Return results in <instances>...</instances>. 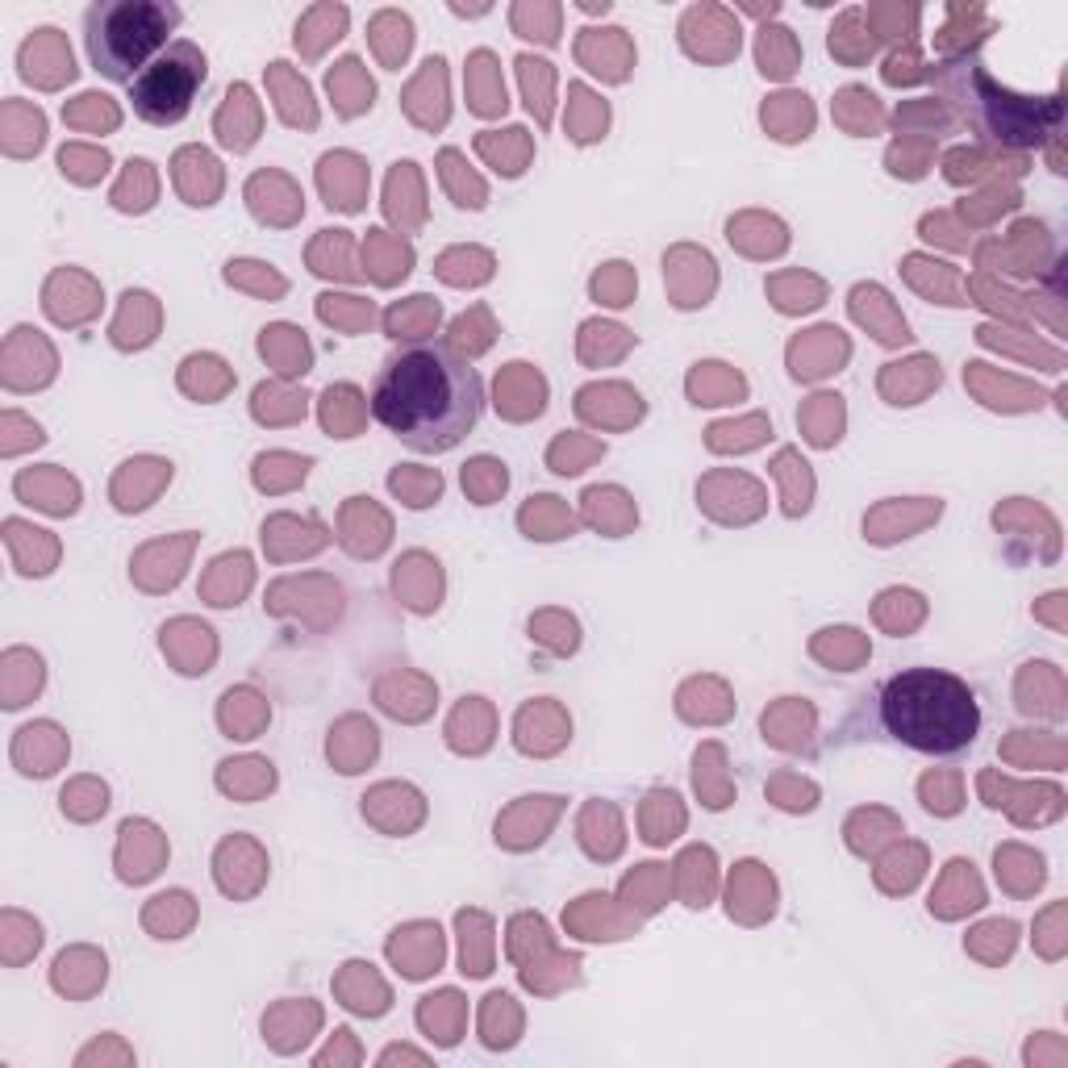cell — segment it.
<instances>
[{"instance_id": "6da1fadb", "label": "cell", "mask_w": 1068, "mask_h": 1068, "mask_svg": "<svg viewBox=\"0 0 1068 1068\" xmlns=\"http://www.w3.org/2000/svg\"><path fill=\"white\" fill-rule=\"evenodd\" d=\"M480 405V376L443 342L401 347L372 384V417L413 451H451L476 426Z\"/></svg>"}, {"instance_id": "7a4b0ae2", "label": "cell", "mask_w": 1068, "mask_h": 1068, "mask_svg": "<svg viewBox=\"0 0 1068 1068\" xmlns=\"http://www.w3.org/2000/svg\"><path fill=\"white\" fill-rule=\"evenodd\" d=\"M881 718L898 743L927 755H956L981 731L973 689L939 668H910L893 676L881 694Z\"/></svg>"}, {"instance_id": "3957f363", "label": "cell", "mask_w": 1068, "mask_h": 1068, "mask_svg": "<svg viewBox=\"0 0 1068 1068\" xmlns=\"http://www.w3.org/2000/svg\"><path fill=\"white\" fill-rule=\"evenodd\" d=\"M176 25L180 9L163 0H101L88 9V59L105 80L134 84Z\"/></svg>"}, {"instance_id": "277c9868", "label": "cell", "mask_w": 1068, "mask_h": 1068, "mask_svg": "<svg viewBox=\"0 0 1068 1068\" xmlns=\"http://www.w3.org/2000/svg\"><path fill=\"white\" fill-rule=\"evenodd\" d=\"M201 84H205V55L201 46L180 38L159 59H150L147 72L130 84V105L150 126H176L188 117Z\"/></svg>"}, {"instance_id": "5b68a950", "label": "cell", "mask_w": 1068, "mask_h": 1068, "mask_svg": "<svg viewBox=\"0 0 1068 1068\" xmlns=\"http://www.w3.org/2000/svg\"><path fill=\"white\" fill-rule=\"evenodd\" d=\"M497 405L509 417H526V413L543 410V380L530 372L526 363H514L509 372L497 376Z\"/></svg>"}, {"instance_id": "8992f818", "label": "cell", "mask_w": 1068, "mask_h": 1068, "mask_svg": "<svg viewBox=\"0 0 1068 1068\" xmlns=\"http://www.w3.org/2000/svg\"><path fill=\"white\" fill-rule=\"evenodd\" d=\"M21 497H38V506L51 509V514H72L75 509V485L59 472H34V476H21L18 480Z\"/></svg>"}, {"instance_id": "52a82bcc", "label": "cell", "mask_w": 1068, "mask_h": 1068, "mask_svg": "<svg viewBox=\"0 0 1068 1068\" xmlns=\"http://www.w3.org/2000/svg\"><path fill=\"white\" fill-rule=\"evenodd\" d=\"M389 956L405 969V976H426L431 969H438V960H443V939H438V931L422 927V939H417V943H410V939H393Z\"/></svg>"}, {"instance_id": "ba28073f", "label": "cell", "mask_w": 1068, "mask_h": 1068, "mask_svg": "<svg viewBox=\"0 0 1068 1068\" xmlns=\"http://www.w3.org/2000/svg\"><path fill=\"white\" fill-rule=\"evenodd\" d=\"M338 994L347 997V1006L359 1014H380L384 1011V1002H389L384 985L368 973V964H347V976L338 981Z\"/></svg>"}, {"instance_id": "9c48e42d", "label": "cell", "mask_w": 1068, "mask_h": 1068, "mask_svg": "<svg viewBox=\"0 0 1068 1068\" xmlns=\"http://www.w3.org/2000/svg\"><path fill=\"white\" fill-rule=\"evenodd\" d=\"M417 1018H422V1027L431 1032V1039H438V1044H455V1039H459V1023H464V1002H459V994L426 997Z\"/></svg>"}, {"instance_id": "30bf717a", "label": "cell", "mask_w": 1068, "mask_h": 1068, "mask_svg": "<svg viewBox=\"0 0 1068 1068\" xmlns=\"http://www.w3.org/2000/svg\"><path fill=\"white\" fill-rule=\"evenodd\" d=\"M263 356H272L284 372H305L309 351H305V338L293 326H276V330H263Z\"/></svg>"}, {"instance_id": "8fae6325", "label": "cell", "mask_w": 1068, "mask_h": 1068, "mask_svg": "<svg viewBox=\"0 0 1068 1068\" xmlns=\"http://www.w3.org/2000/svg\"><path fill=\"white\" fill-rule=\"evenodd\" d=\"M321 188H326L330 205L359 209V197H363V171L342 176V171H338V155H326V159H321Z\"/></svg>"}, {"instance_id": "7c38bea8", "label": "cell", "mask_w": 1068, "mask_h": 1068, "mask_svg": "<svg viewBox=\"0 0 1068 1068\" xmlns=\"http://www.w3.org/2000/svg\"><path fill=\"white\" fill-rule=\"evenodd\" d=\"M518 1032V1011H514V997L493 994L485 1006V1044L488 1048H509Z\"/></svg>"}, {"instance_id": "4fadbf2b", "label": "cell", "mask_w": 1068, "mask_h": 1068, "mask_svg": "<svg viewBox=\"0 0 1068 1068\" xmlns=\"http://www.w3.org/2000/svg\"><path fill=\"white\" fill-rule=\"evenodd\" d=\"M522 526L530 535H539V539H560V535L572 530V518H568L563 506H556V497H539L535 506H526Z\"/></svg>"}, {"instance_id": "5bb4252c", "label": "cell", "mask_w": 1068, "mask_h": 1068, "mask_svg": "<svg viewBox=\"0 0 1068 1068\" xmlns=\"http://www.w3.org/2000/svg\"><path fill=\"white\" fill-rule=\"evenodd\" d=\"M743 393V380L731 372H722V363H706L701 372L694 376V396L701 405H718L722 396Z\"/></svg>"}, {"instance_id": "9a60e30c", "label": "cell", "mask_w": 1068, "mask_h": 1068, "mask_svg": "<svg viewBox=\"0 0 1068 1068\" xmlns=\"http://www.w3.org/2000/svg\"><path fill=\"white\" fill-rule=\"evenodd\" d=\"M464 488H472V497H476L480 506H488V501L506 488V468L493 464V459H476L472 468H464Z\"/></svg>"}, {"instance_id": "2e32d148", "label": "cell", "mask_w": 1068, "mask_h": 1068, "mask_svg": "<svg viewBox=\"0 0 1068 1068\" xmlns=\"http://www.w3.org/2000/svg\"><path fill=\"white\" fill-rule=\"evenodd\" d=\"M351 401H359V393L356 389H347V384L326 393V426H330L335 434H342V438H351L359 426V417L351 413Z\"/></svg>"}, {"instance_id": "e0dca14e", "label": "cell", "mask_w": 1068, "mask_h": 1068, "mask_svg": "<svg viewBox=\"0 0 1068 1068\" xmlns=\"http://www.w3.org/2000/svg\"><path fill=\"white\" fill-rule=\"evenodd\" d=\"M464 927L472 931V939L464 935V973H472V976H485L488 973V952H485V919L480 914H464Z\"/></svg>"}, {"instance_id": "ac0fdd59", "label": "cell", "mask_w": 1068, "mask_h": 1068, "mask_svg": "<svg viewBox=\"0 0 1068 1068\" xmlns=\"http://www.w3.org/2000/svg\"><path fill=\"white\" fill-rule=\"evenodd\" d=\"M438 321V305H434L431 297H413V305H405V309H393L389 314V330L393 335H405V330H413V326H434Z\"/></svg>"}, {"instance_id": "d6986e66", "label": "cell", "mask_w": 1068, "mask_h": 1068, "mask_svg": "<svg viewBox=\"0 0 1068 1068\" xmlns=\"http://www.w3.org/2000/svg\"><path fill=\"white\" fill-rule=\"evenodd\" d=\"M393 488H396V493H405V501H410V506H431L434 497H438V488H443V480H438V472H426V476L396 472Z\"/></svg>"}, {"instance_id": "ffe728a7", "label": "cell", "mask_w": 1068, "mask_h": 1068, "mask_svg": "<svg viewBox=\"0 0 1068 1068\" xmlns=\"http://www.w3.org/2000/svg\"><path fill=\"white\" fill-rule=\"evenodd\" d=\"M593 293L601 300H610V305H626V297H631V272H626V263H610L598 281H593Z\"/></svg>"}, {"instance_id": "44dd1931", "label": "cell", "mask_w": 1068, "mask_h": 1068, "mask_svg": "<svg viewBox=\"0 0 1068 1068\" xmlns=\"http://www.w3.org/2000/svg\"><path fill=\"white\" fill-rule=\"evenodd\" d=\"M697 860H701V852H689V856L680 860L685 868H689V873H685V881H689V885H685V898H689V906H706V898H710V885H713V873H710L713 856L701 864V873H697Z\"/></svg>"}, {"instance_id": "7402d4cb", "label": "cell", "mask_w": 1068, "mask_h": 1068, "mask_svg": "<svg viewBox=\"0 0 1068 1068\" xmlns=\"http://www.w3.org/2000/svg\"><path fill=\"white\" fill-rule=\"evenodd\" d=\"M321 318L347 321V326H363V321H372V305H363V300H356V297H321Z\"/></svg>"}, {"instance_id": "603a6c76", "label": "cell", "mask_w": 1068, "mask_h": 1068, "mask_svg": "<svg viewBox=\"0 0 1068 1068\" xmlns=\"http://www.w3.org/2000/svg\"><path fill=\"white\" fill-rule=\"evenodd\" d=\"M63 171H72V176H80V180H93L96 171H105V155L67 147V150H63Z\"/></svg>"}, {"instance_id": "cb8c5ba5", "label": "cell", "mask_w": 1068, "mask_h": 1068, "mask_svg": "<svg viewBox=\"0 0 1068 1068\" xmlns=\"http://www.w3.org/2000/svg\"><path fill=\"white\" fill-rule=\"evenodd\" d=\"M384 1060H422V1056H413V1051H405V1048H401V1051H384Z\"/></svg>"}]
</instances>
